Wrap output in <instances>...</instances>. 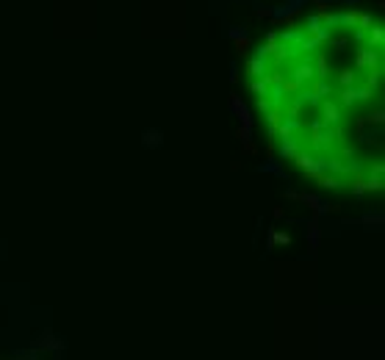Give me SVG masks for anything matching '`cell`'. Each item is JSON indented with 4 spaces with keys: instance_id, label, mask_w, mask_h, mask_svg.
Returning <instances> with one entry per match:
<instances>
[{
    "instance_id": "5",
    "label": "cell",
    "mask_w": 385,
    "mask_h": 360,
    "mask_svg": "<svg viewBox=\"0 0 385 360\" xmlns=\"http://www.w3.org/2000/svg\"><path fill=\"white\" fill-rule=\"evenodd\" d=\"M302 199H305V202H308V205L313 208V211H319V213L327 211V202H324V199H319V197H313V194H305Z\"/></svg>"
},
{
    "instance_id": "9",
    "label": "cell",
    "mask_w": 385,
    "mask_h": 360,
    "mask_svg": "<svg viewBox=\"0 0 385 360\" xmlns=\"http://www.w3.org/2000/svg\"><path fill=\"white\" fill-rule=\"evenodd\" d=\"M144 144H150V147L161 144V133H158V130H147V133H144Z\"/></svg>"
},
{
    "instance_id": "13",
    "label": "cell",
    "mask_w": 385,
    "mask_h": 360,
    "mask_svg": "<svg viewBox=\"0 0 385 360\" xmlns=\"http://www.w3.org/2000/svg\"><path fill=\"white\" fill-rule=\"evenodd\" d=\"M316 3H319V8H321V6H324V3H330V0H316Z\"/></svg>"
},
{
    "instance_id": "8",
    "label": "cell",
    "mask_w": 385,
    "mask_h": 360,
    "mask_svg": "<svg viewBox=\"0 0 385 360\" xmlns=\"http://www.w3.org/2000/svg\"><path fill=\"white\" fill-rule=\"evenodd\" d=\"M227 33H230L236 42H247V39H250V31H247V28H227Z\"/></svg>"
},
{
    "instance_id": "2",
    "label": "cell",
    "mask_w": 385,
    "mask_h": 360,
    "mask_svg": "<svg viewBox=\"0 0 385 360\" xmlns=\"http://www.w3.org/2000/svg\"><path fill=\"white\" fill-rule=\"evenodd\" d=\"M250 72L255 78H263L266 72H269V58H255V56H252L250 58Z\"/></svg>"
},
{
    "instance_id": "1",
    "label": "cell",
    "mask_w": 385,
    "mask_h": 360,
    "mask_svg": "<svg viewBox=\"0 0 385 360\" xmlns=\"http://www.w3.org/2000/svg\"><path fill=\"white\" fill-rule=\"evenodd\" d=\"M335 28H358V11L335 14Z\"/></svg>"
},
{
    "instance_id": "11",
    "label": "cell",
    "mask_w": 385,
    "mask_h": 360,
    "mask_svg": "<svg viewBox=\"0 0 385 360\" xmlns=\"http://www.w3.org/2000/svg\"><path fill=\"white\" fill-rule=\"evenodd\" d=\"M252 6H255V14H258V17H269V8H266V6H261L258 0L252 3Z\"/></svg>"
},
{
    "instance_id": "4",
    "label": "cell",
    "mask_w": 385,
    "mask_h": 360,
    "mask_svg": "<svg viewBox=\"0 0 385 360\" xmlns=\"http://www.w3.org/2000/svg\"><path fill=\"white\" fill-rule=\"evenodd\" d=\"M319 28H321V14L316 11V14H310V17H308V22H305V28H302V31L308 33V36H313Z\"/></svg>"
},
{
    "instance_id": "10",
    "label": "cell",
    "mask_w": 385,
    "mask_h": 360,
    "mask_svg": "<svg viewBox=\"0 0 385 360\" xmlns=\"http://www.w3.org/2000/svg\"><path fill=\"white\" fill-rule=\"evenodd\" d=\"M330 45H333L335 50H344V47L349 45V39L347 36H330Z\"/></svg>"
},
{
    "instance_id": "3",
    "label": "cell",
    "mask_w": 385,
    "mask_h": 360,
    "mask_svg": "<svg viewBox=\"0 0 385 360\" xmlns=\"http://www.w3.org/2000/svg\"><path fill=\"white\" fill-rule=\"evenodd\" d=\"M366 36H369V42H372V47H383L385 45V28L383 25H372L366 31Z\"/></svg>"
},
{
    "instance_id": "12",
    "label": "cell",
    "mask_w": 385,
    "mask_h": 360,
    "mask_svg": "<svg viewBox=\"0 0 385 360\" xmlns=\"http://www.w3.org/2000/svg\"><path fill=\"white\" fill-rule=\"evenodd\" d=\"M344 3H347V6H358L360 0H344Z\"/></svg>"
},
{
    "instance_id": "6",
    "label": "cell",
    "mask_w": 385,
    "mask_h": 360,
    "mask_svg": "<svg viewBox=\"0 0 385 360\" xmlns=\"http://www.w3.org/2000/svg\"><path fill=\"white\" fill-rule=\"evenodd\" d=\"M355 78H358V72H352V70H341L338 72V84L347 89V86H355Z\"/></svg>"
},
{
    "instance_id": "7",
    "label": "cell",
    "mask_w": 385,
    "mask_h": 360,
    "mask_svg": "<svg viewBox=\"0 0 385 360\" xmlns=\"http://www.w3.org/2000/svg\"><path fill=\"white\" fill-rule=\"evenodd\" d=\"M374 25V19L369 17V14H363V11H358V31H369V28Z\"/></svg>"
}]
</instances>
